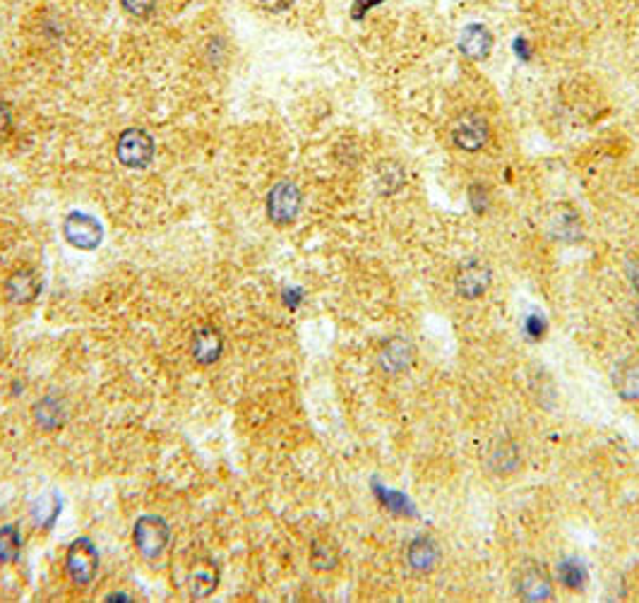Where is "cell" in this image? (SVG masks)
<instances>
[{"mask_svg":"<svg viewBox=\"0 0 639 603\" xmlns=\"http://www.w3.org/2000/svg\"><path fill=\"white\" fill-rule=\"evenodd\" d=\"M154 3H157V0H120V5H123V10H126L127 15L140 17V19L147 15H151Z\"/></svg>","mask_w":639,"mask_h":603,"instance_id":"cb8c5ba5","label":"cell"},{"mask_svg":"<svg viewBox=\"0 0 639 603\" xmlns=\"http://www.w3.org/2000/svg\"><path fill=\"white\" fill-rule=\"evenodd\" d=\"M452 143L462 151H479L486 147L488 137H490V128L488 120L479 113H462L452 123Z\"/></svg>","mask_w":639,"mask_h":603,"instance_id":"8992f818","label":"cell"},{"mask_svg":"<svg viewBox=\"0 0 639 603\" xmlns=\"http://www.w3.org/2000/svg\"><path fill=\"white\" fill-rule=\"evenodd\" d=\"M267 10H284L291 5V0H260Z\"/></svg>","mask_w":639,"mask_h":603,"instance_id":"f1b7e54d","label":"cell"},{"mask_svg":"<svg viewBox=\"0 0 639 603\" xmlns=\"http://www.w3.org/2000/svg\"><path fill=\"white\" fill-rule=\"evenodd\" d=\"M524 327H527V335L531 336V339H541V336L546 335V318L543 315H538V313H531L529 318H527V322H524Z\"/></svg>","mask_w":639,"mask_h":603,"instance_id":"484cf974","label":"cell"},{"mask_svg":"<svg viewBox=\"0 0 639 603\" xmlns=\"http://www.w3.org/2000/svg\"><path fill=\"white\" fill-rule=\"evenodd\" d=\"M361 3L366 5V8H370V5H378V3H382V0H361Z\"/></svg>","mask_w":639,"mask_h":603,"instance_id":"f546056e","label":"cell"},{"mask_svg":"<svg viewBox=\"0 0 639 603\" xmlns=\"http://www.w3.org/2000/svg\"><path fill=\"white\" fill-rule=\"evenodd\" d=\"M630 282H632V289H635V294L639 296V258H635L630 265Z\"/></svg>","mask_w":639,"mask_h":603,"instance_id":"83f0119b","label":"cell"},{"mask_svg":"<svg viewBox=\"0 0 639 603\" xmlns=\"http://www.w3.org/2000/svg\"><path fill=\"white\" fill-rule=\"evenodd\" d=\"M12 133V111L5 101H0V144L5 143Z\"/></svg>","mask_w":639,"mask_h":603,"instance_id":"4316f807","label":"cell"},{"mask_svg":"<svg viewBox=\"0 0 639 603\" xmlns=\"http://www.w3.org/2000/svg\"><path fill=\"white\" fill-rule=\"evenodd\" d=\"M613 387L625 402H639V359L625 360L615 368Z\"/></svg>","mask_w":639,"mask_h":603,"instance_id":"9a60e30c","label":"cell"},{"mask_svg":"<svg viewBox=\"0 0 639 603\" xmlns=\"http://www.w3.org/2000/svg\"><path fill=\"white\" fill-rule=\"evenodd\" d=\"M548 231L553 238H560V241H580L581 238V224L577 212L567 210V207H560L550 217V224H548Z\"/></svg>","mask_w":639,"mask_h":603,"instance_id":"ac0fdd59","label":"cell"},{"mask_svg":"<svg viewBox=\"0 0 639 603\" xmlns=\"http://www.w3.org/2000/svg\"><path fill=\"white\" fill-rule=\"evenodd\" d=\"M406 185V171L396 161H382L378 168V188L382 195H395Z\"/></svg>","mask_w":639,"mask_h":603,"instance_id":"44dd1931","label":"cell"},{"mask_svg":"<svg viewBox=\"0 0 639 603\" xmlns=\"http://www.w3.org/2000/svg\"><path fill=\"white\" fill-rule=\"evenodd\" d=\"M469 202L476 214H483V212L488 210V188L486 185H481V183L471 185Z\"/></svg>","mask_w":639,"mask_h":603,"instance_id":"d4e9b609","label":"cell"},{"mask_svg":"<svg viewBox=\"0 0 639 603\" xmlns=\"http://www.w3.org/2000/svg\"><path fill=\"white\" fill-rule=\"evenodd\" d=\"M133 544L144 560H157L166 553L168 544H171V529L157 514H144L135 522Z\"/></svg>","mask_w":639,"mask_h":603,"instance_id":"6da1fadb","label":"cell"},{"mask_svg":"<svg viewBox=\"0 0 639 603\" xmlns=\"http://www.w3.org/2000/svg\"><path fill=\"white\" fill-rule=\"evenodd\" d=\"M440 560V548L433 538L420 537L416 541H412L409 551H406V562L409 568H413L416 572H430Z\"/></svg>","mask_w":639,"mask_h":603,"instance_id":"2e32d148","label":"cell"},{"mask_svg":"<svg viewBox=\"0 0 639 603\" xmlns=\"http://www.w3.org/2000/svg\"><path fill=\"white\" fill-rule=\"evenodd\" d=\"M63 236L77 251H94L104 241V228L94 217L84 212H70L63 221Z\"/></svg>","mask_w":639,"mask_h":603,"instance_id":"5b68a950","label":"cell"},{"mask_svg":"<svg viewBox=\"0 0 639 603\" xmlns=\"http://www.w3.org/2000/svg\"><path fill=\"white\" fill-rule=\"evenodd\" d=\"M558 577H560V582H563L567 589H572V591H584L589 584L587 568H584V562H580L577 558H565V560L558 565Z\"/></svg>","mask_w":639,"mask_h":603,"instance_id":"d6986e66","label":"cell"},{"mask_svg":"<svg viewBox=\"0 0 639 603\" xmlns=\"http://www.w3.org/2000/svg\"><path fill=\"white\" fill-rule=\"evenodd\" d=\"M19 529L3 527L0 529V562H15L19 558Z\"/></svg>","mask_w":639,"mask_h":603,"instance_id":"603a6c76","label":"cell"},{"mask_svg":"<svg viewBox=\"0 0 639 603\" xmlns=\"http://www.w3.org/2000/svg\"><path fill=\"white\" fill-rule=\"evenodd\" d=\"M517 591H520L524 601H550V599H553V582H550L546 570L531 565V568H527V570L520 575V579H517Z\"/></svg>","mask_w":639,"mask_h":603,"instance_id":"8fae6325","label":"cell"},{"mask_svg":"<svg viewBox=\"0 0 639 603\" xmlns=\"http://www.w3.org/2000/svg\"><path fill=\"white\" fill-rule=\"evenodd\" d=\"M521 464V452L520 445L514 440H497L490 445L486 457V467L497 476H510L514 471L520 469Z\"/></svg>","mask_w":639,"mask_h":603,"instance_id":"7c38bea8","label":"cell"},{"mask_svg":"<svg viewBox=\"0 0 639 603\" xmlns=\"http://www.w3.org/2000/svg\"><path fill=\"white\" fill-rule=\"evenodd\" d=\"M219 587V568L212 560H197L188 577V589L195 599L214 594Z\"/></svg>","mask_w":639,"mask_h":603,"instance_id":"5bb4252c","label":"cell"},{"mask_svg":"<svg viewBox=\"0 0 639 603\" xmlns=\"http://www.w3.org/2000/svg\"><path fill=\"white\" fill-rule=\"evenodd\" d=\"M65 570L67 577L73 579L80 587H87L99 570V553L92 545L89 538H77L75 544L67 548L65 553Z\"/></svg>","mask_w":639,"mask_h":603,"instance_id":"277c9868","label":"cell"},{"mask_svg":"<svg viewBox=\"0 0 639 603\" xmlns=\"http://www.w3.org/2000/svg\"><path fill=\"white\" fill-rule=\"evenodd\" d=\"M459 50L469 60H486L493 50V34L483 25H469L459 36Z\"/></svg>","mask_w":639,"mask_h":603,"instance_id":"4fadbf2b","label":"cell"},{"mask_svg":"<svg viewBox=\"0 0 639 603\" xmlns=\"http://www.w3.org/2000/svg\"><path fill=\"white\" fill-rule=\"evenodd\" d=\"M42 294V277L34 269H17L5 282V298L12 305H29Z\"/></svg>","mask_w":639,"mask_h":603,"instance_id":"ba28073f","label":"cell"},{"mask_svg":"<svg viewBox=\"0 0 639 603\" xmlns=\"http://www.w3.org/2000/svg\"><path fill=\"white\" fill-rule=\"evenodd\" d=\"M67 419V411H65V404L60 402L58 397H43L42 402L34 406V421H36V426L42 428V430H58Z\"/></svg>","mask_w":639,"mask_h":603,"instance_id":"e0dca14e","label":"cell"},{"mask_svg":"<svg viewBox=\"0 0 639 603\" xmlns=\"http://www.w3.org/2000/svg\"><path fill=\"white\" fill-rule=\"evenodd\" d=\"M303 195L298 190V185L291 181H281L267 193V217L272 224L277 227H289L298 219L301 212Z\"/></svg>","mask_w":639,"mask_h":603,"instance_id":"7a4b0ae2","label":"cell"},{"mask_svg":"<svg viewBox=\"0 0 639 603\" xmlns=\"http://www.w3.org/2000/svg\"><path fill=\"white\" fill-rule=\"evenodd\" d=\"M311 565L312 570L329 572L339 565V551L329 538H315L311 545Z\"/></svg>","mask_w":639,"mask_h":603,"instance_id":"ffe728a7","label":"cell"},{"mask_svg":"<svg viewBox=\"0 0 639 603\" xmlns=\"http://www.w3.org/2000/svg\"><path fill=\"white\" fill-rule=\"evenodd\" d=\"M490 282H493V272H490L488 265L479 260H469L466 265L457 269V274H454L457 294L462 296V298H469V301L486 294L488 289H490Z\"/></svg>","mask_w":639,"mask_h":603,"instance_id":"52a82bcc","label":"cell"},{"mask_svg":"<svg viewBox=\"0 0 639 603\" xmlns=\"http://www.w3.org/2000/svg\"><path fill=\"white\" fill-rule=\"evenodd\" d=\"M116 157L126 168H147L154 159V140L147 130H123L116 143Z\"/></svg>","mask_w":639,"mask_h":603,"instance_id":"3957f363","label":"cell"},{"mask_svg":"<svg viewBox=\"0 0 639 603\" xmlns=\"http://www.w3.org/2000/svg\"><path fill=\"white\" fill-rule=\"evenodd\" d=\"M58 512H60V503L56 495H49V498H42V500H36L34 505V524H39V527L49 529L53 522L58 520Z\"/></svg>","mask_w":639,"mask_h":603,"instance_id":"7402d4cb","label":"cell"},{"mask_svg":"<svg viewBox=\"0 0 639 603\" xmlns=\"http://www.w3.org/2000/svg\"><path fill=\"white\" fill-rule=\"evenodd\" d=\"M221 352H224V339L219 335L217 327L204 325L200 329H195L193 336H190V353H193L195 363L212 366L221 359Z\"/></svg>","mask_w":639,"mask_h":603,"instance_id":"9c48e42d","label":"cell"},{"mask_svg":"<svg viewBox=\"0 0 639 603\" xmlns=\"http://www.w3.org/2000/svg\"><path fill=\"white\" fill-rule=\"evenodd\" d=\"M413 356H416V349H413V342L404 339V336H395L389 342L382 344V349L378 353V363L380 368L385 373H404L413 363Z\"/></svg>","mask_w":639,"mask_h":603,"instance_id":"30bf717a","label":"cell"}]
</instances>
